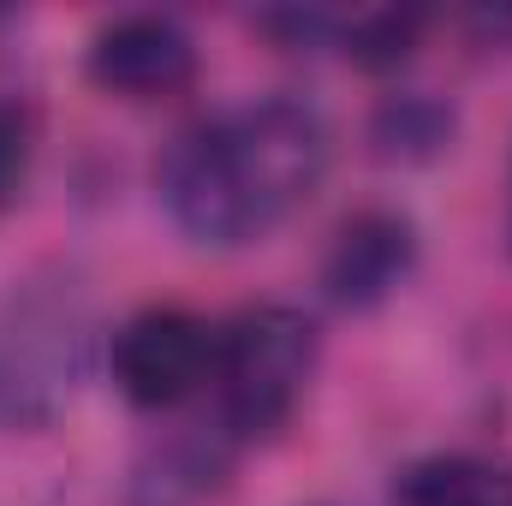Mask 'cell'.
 Masks as SVG:
<instances>
[{
    "mask_svg": "<svg viewBox=\"0 0 512 506\" xmlns=\"http://www.w3.org/2000/svg\"><path fill=\"white\" fill-rule=\"evenodd\" d=\"M417 30H423V18L417 12H364V18H352V30H346V54L358 60V66H399L405 54H411V42H417Z\"/></svg>",
    "mask_w": 512,
    "mask_h": 506,
    "instance_id": "8",
    "label": "cell"
},
{
    "mask_svg": "<svg viewBox=\"0 0 512 506\" xmlns=\"http://www.w3.org/2000/svg\"><path fill=\"white\" fill-rule=\"evenodd\" d=\"M84 72L108 96L155 102V96H173L197 78V42L167 12H120L90 36Z\"/></svg>",
    "mask_w": 512,
    "mask_h": 506,
    "instance_id": "4",
    "label": "cell"
},
{
    "mask_svg": "<svg viewBox=\"0 0 512 506\" xmlns=\"http://www.w3.org/2000/svg\"><path fill=\"white\" fill-rule=\"evenodd\" d=\"M399 506H512V465L483 453H429L399 471Z\"/></svg>",
    "mask_w": 512,
    "mask_h": 506,
    "instance_id": "6",
    "label": "cell"
},
{
    "mask_svg": "<svg viewBox=\"0 0 512 506\" xmlns=\"http://www.w3.org/2000/svg\"><path fill=\"white\" fill-rule=\"evenodd\" d=\"M30 161V120L18 108H0V197H12V185L24 179Z\"/></svg>",
    "mask_w": 512,
    "mask_h": 506,
    "instance_id": "9",
    "label": "cell"
},
{
    "mask_svg": "<svg viewBox=\"0 0 512 506\" xmlns=\"http://www.w3.org/2000/svg\"><path fill=\"white\" fill-rule=\"evenodd\" d=\"M453 131V114L429 96H393L376 120V143H382L387 161H417V155H435Z\"/></svg>",
    "mask_w": 512,
    "mask_h": 506,
    "instance_id": "7",
    "label": "cell"
},
{
    "mask_svg": "<svg viewBox=\"0 0 512 506\" xmlns=\"http://www.w3.org/2000/svg\"><path fill=\"white\" fill-rule=\"evenodd\" d=\"M108 370L114 387L143 411L179 405L215 376V328L179 304L137 310L108 346Z\"/></svg>",
    "mask_w": 512,
    "mask_h": 506,
    "instance_id": "3",
    "label": "cell"
},
{
    "mask_svg": "<svg viewBox=\"0 0 512 506\" xmlns=\"http://www.w3.org/2000/svg\"><path fill=\"white\" fill-rule=\"evenodd\" d=\"M507 233H512V179H507Z\"/></svg>",
    "mask_w": 512,
    "mask_h": 506,
    "instance_id": "10",
    "label": "cell"
},
{
    "mask_svg": "<svg viewBox=\"0 0 512 506\" xmlns=\"http://www.w3.org/2000/svg\"><path fill=\"white\" fill-rule=\"evenodd\" d=\"M328 173V126L298 96H262L185 126L161 167V203L197 245H251Z\"/></svg>",
    "mask_w": 512,
    "mask_h": 506,
    "instance_id": "1",
    "label": "cell"
},
{
    "mask_svg": "<svg viewBox=\"0 0 512 506\" xmlns=\"http://www.w3.org/2000/svg\"><path fill=\"white\" fill-rule=\"evenodd\" d=\"M316 370V322L286 310V304H256L233 316L215 334V387H221V417L239 441L274 435Z\"/></svg>",
    "mask_w": 512,
    "mask_h": 506,
    "instance_id": "2",
    "label": "cell"
},
{
    "mask_svg": "<svg viewBox=\"0 0 512 506\" xmlns=\"http://www.w3.org/2000/svg\"><path fill=\"white\" fill-rule=\"evenodd\" d=\"M411 268H417V227L399 209H358L340 221L328 245L322 286L340 310H376L405 286Z\"/></svg>",
    "mask_w": 512,
    "mask_h": 506,
    "instance_id": "5",
    "label": "cell"
}]
</instances>
